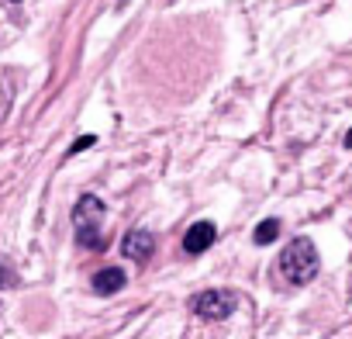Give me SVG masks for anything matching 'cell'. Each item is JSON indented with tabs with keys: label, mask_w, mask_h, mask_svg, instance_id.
I'll list each match as a JSON object with an SVG mask.
<instances>
[{
	"label": "cell",
	"mask_w": 352,
	"mask_h": 339,
	"mask_svg": "<svg viewBox=\"0 0 352 339\" xmlns=\"http://www.w3.org/2000/svg\"><path fill=\"white\" fill-rule=\"evenodd\" d=\"M94 142H97L94 135H87V138H80V142H73V149H69V156H73V152H83V149H90Z\"/></svg>",
	"instance_id": "ba28073f"
},
{
	"label": "cell",
	"mask_w": 352,
	"mask_h": 339,
	"mask_svg": "<svg viewBox=\"0 0 352 339\" xmlns=\"http://www.w3.org/2000/svg\"><path fill=\"white\" fill-rule=\"evenodd\" d=\"M214 239H218V229H214L211 222H194V225L187 229V236H184V249H187L190 256H201V253H208V249L214 246Z\"/></svg>",
	"instance_id": "277c9868"
},
{
	"label": "cell",
	"mask_w": 352,
	"mask_h": 339,
	"mask_svg": "<svg viewBox=\"0 0 352 339\" xmlns=\"http://www.w3.org/2000/svg\"><path fill=\"white\" fill-rule=\"evenodd\" d=\"M104 218H107V208L97 194H83L73 208V225H76V239L83 249H104L107 239H104Z\"/></svg>",
	"instance_id": "6da1fadb"
},
{
	"label": "cell",
	"mask_w": 352,
	"mask_h": 339,
	"mask_svg": "<svg viewBox=\"0 0 352 339\" xmlns=\"http://www.w3.org/2000/svg\"><path fill=\"white\" fill-rule=\"evenodd\" d=\"M11 4H21V0H11Z\"/></svg>",
	"instance_id": "30bf717a"
},
{
	"label": "cell",
	"mask_w": 352,
	"mask_h": 339,
	"mask_svg": "<svg viewBox=\"0 0 352 339\" xmlns=\"http://www.w3.org/2000/svg\"><path fill=\"white\" fill-rule=\"evenodd\" d=\"M121 253H124L128 260L145 263V260H152V253H155V239H152L148 232H142V229H131V232L121 239Z\"/></svg>",
	"instance_id": "5b68a950"
},
{
	"label": "cell",
	"mask_w": 352,
	"mask_h": 339,
	"mask_svg": "<svg viewBox=\"0 0 352 339\" xmlns=\"http://www.w3.org/2000/svg\"><path fill=\"white\" fill-rule=\"evenodd\" d=\"M124 284H128V277H124L121 267H104V270H97V274L90 277V287H94L97 294H118Z\"/></svg>",
	"instance_id": "8992f818"
},
{
	"label": "cell",
	"mask_w": 352,
	"mask_h": 339,
	"mask_svg": "<svg viewBox=\"0 0 352 339\" xmlns=\"http://www.w3.org/2000/svg\"><path fill=\"white\" fill-rule=\"evenodd\" d=\"M345 145H349V149H352V132H349V135H345Z\"/></svg>",
	"instance_id": "9c48e42d"
},
{
	"label": "cell",
	"mask_w": 352,
	"mask_h": 339,
	"mask_svg": "<svg viewBox=\"0 0 352 339\" xmlns=\"http://www.w3.org/2000/svg\"><path fill=\"white\" fill-rule=\"evenodd\" d=\"M318 267H321V260H318V249H314V243L307 236H297L280 253V274L290 284H297V287L307 284V280H314L318 277Z\"/></svg>",
	"instance_id": "7a4b0ae2"
},
{
	"label": "cell",
	"mask_w": 352,
	"mask_h": 339,
	"mask_svg": "<svg viewBox=\"0 0 352 339\" xmlns=\"http://www.w3.org/2000/svg\"><path fill=\"white\" fill-rule=\"evenodd\" d=\"M235 305H239L235 291H201V294H194V301H190L194 315L204 318V322H221V318H228V315L235 311Z\"/></svg>",
	"instance_id": "3957f363"
},
{
	"label": "cell",
	"mask_w": 352,
	"mask_h": 339,
	"mask_svg": "<svg viewBox=\"0 0 352 339\" xmlns=\"http://www.w3.org/2000/svg\"><path fill=\"white\" fill-rule=\"evenodd\" d=\"M276 236H280V222H276V218H266V222H259V225H256V232H252L256 246H270Z\"/></svg>",
	"instance_id": "52a82bcc"
}]
</instances>
